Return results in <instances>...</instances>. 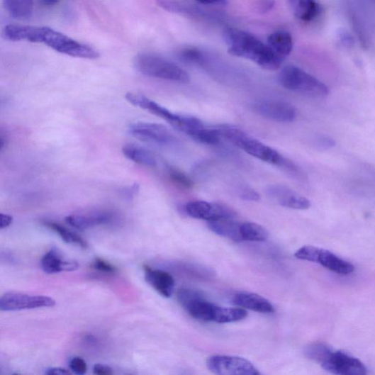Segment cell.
Returning <instances> with one entry per match:
<instances>
[{"label":"cell","instance_id":"11","mask_svg":"<svg viewBox=\"0 0 375 375\" xmlns=\"http://www.w3.org/2000/svg\"><path fill=\"white\" fill-rule=\"evenodd\" d=\"M125 99L132 105L141 108L152 115L164 120L175 129H180L183 115L173 113L168 108L141 94L128 93L125 95Z\"/></svg>","mask_w":375,"mask_h":375},{"label":"cell","instance_id":"37","mask_svg":"<svg viewBox=\"0 0 375 375\" xmlns=\"http://www.w3.org/2000/svg\"><path fill=\"white\" fill-rule=\"evenodd\" d=\"M13 218L11 216L1 213L0 215V228L2 230L9 228L13 223Z\"/></svg>","mask_w":375,"mask_h":375},{"label":"cell","instance_id":"28","mask_svg":"<svg viewBox=\"0 0 375 375\" xmlns=\"http://www.w3.org/2000/svg\"><path fill=\"white\" fill-rule=\"evenodd\" d=\"M189 137L196 142L206 145H216L223 140L220 135L218 127L208 128L203 126L193 132Z\"/></svg>","mask_w":375,"mask_h":375},{"label":"cell","instance_id":"33","mask_svg":"<svg viewBox=\"0 0 375 375\" xmlns=\"http://www.w3.org/2000/svg\"><path fill=\"white\" fill-rule=\"evenodd\" d=\"M93 269L103 274L113 275L118 272V269L111 263L103 259L97 258L92 264Z\"/></svg>","mask_w":375,"mask_h":375},{"label":"cell","instance_id":"8","mask_svg":"<svg viewBox=\"0 0 375 375\" xmlns=\"http://www.w3.org/2000/svg\"><path fill=\"white\" fill-rule=\"evenodd\" d=\"M258 116L278 123H291L296 119V108L288 102L276 99H261L252 105Z\"/></svg>","mask_w":375,"mask_h":375},{"label":"cell","instance_id":"29","mask_svg":"<svg viewBox=\"0 0 375 375\" xmlns=\"http://www.w3.org/2000/svg\"><path fill=\"white\" fill-rule=\"evenodd\" d=\"M332 350L328 345L323 343H313L306 347L305 356L313 361L321 364L329 352Z\"/></svg>","mask_w":375,"mask_h":375},{"label":"cell","instance_id":"31","mask_svg":"<svg viewBox=\"0 0 375 375\" xmlns=\"http://www.w3.org/2000/svg\"><path fill=\"white\" fill-rule=\"evenodd\" d=\"M181 60L194 65H203L206 63L204 54L198 49L188 48L179 53Z\"/></svg>","mask_w":375,"mask_h":375},{"label":"cell","instance_id":"36","mask_svg":"<svg viewBox=\"0 0 375 375\" xmlns=\"http://www.w3.org/2000/svg\"><path fill=\"white\" fill-rule=\"evenodd\" d=\"M94 373L97 375H111L113 371L111 367L99 364L94 366Z\"/></svg>","mask_w":375,"mask_h":375},{"label":"cell","instance_id":"34","mask_svg":"<svg viewBox=\"0 0 375 375\" xmlns=\"http://www.w3.org/2000/svg\"><path fill=\"white\" fill-rule=\"evenodd\" d=\"M239 196L241 200L250 202H257L260 198L258 192L248 186L242 187L240 189Z\"/></svg>","mask_w":375,"mask_h":375},{"label":"cell","instance_id":"30","mask_svg":"<svg viewBox=\"0 0 375 375\" xmlns=\"http://www.w3.org/2000/svg\"><path fill=\"white\" fill-rule=\"evenodd\" d=\"M168 174L170 180L174 185L185 190L193 189L194 186V181L181 170L174 167H169Z\"/></svg>","mask_w":375,"mask_h":375},{"label":"cell","instance_id":"14","mask_svg":"<svg viewBox=\"0 0 375 375\" xmlns=\"http://www.w3.org/2000/svg\"><path fill=\"white\" fill-rule=\"evenodd\" d=\"M311 262L318 263L328 270L340 275H349L354 273L355 267L352 263L345 261L332 252L314 248Z\"/></svg>","mask_w":375,"mask_h":375},{"label":"cell","instance_id":"5","mask_svg":"<svg viewBox=\"0 0 375 375\" xmlns=\"http://www.w3.org/2000/svg\"><path fill=\"white\" fill-rule=\"evenodd\" d=\"M279 82L286 90L308 96L321 98L329 93L324 83L293 65L281 69Z\"/></svg>","mask_w":375,"mask_h":375},{"label":"cell","instance_id":"20","mask_svg":"<svg viewBox=\"0 0 375 375\" xmlns=\"http://www.w3.org/2000/svg\"><path fill=\"white\" fill-rule=\"evenodd\" d=\"M267 45L283 61L288 57L293 48V40L289 32L276 31L269 35Z\"/></svg>","mask_w":375,"mask_h":375},{"label":"cell","instance_id":"1","mask_svg":"<svg viewBox=\"0 0 375 375\" xmlns=\"http://www.w3.org/2000/svg\"><path fill=\"white\" fill-rule=\"evenodd\" d=\"M3 35L13 42L43 43L58 53L73 57L96 60L100 56L93 47L49 27L9 25Z\"/></svg>","mask_w":375,"mask_h":375},{"label":"cell","instance_id":"38","mask_svg":"<svg viewBox=\"0 0 375 375\" xmlns=\"http://www.w3.org/2000/svg\"><path fill=\"white\" fill-rule=\"evenodd\" d=\"M46 374L52 375V374H71V371H69L68 369L61 368V367H54V368H50L47 369L46 372Z\"/></svg>","mask_w":375,"mask_h":375},{"label":"cell","instance_id":"10","mask_svg":"<svg viewBox=\"0 0 375 375\" xmlns=\"http://www.w3.org/2000/svg\"><path fill=\"white\" fill-rule=\"evenodd\" d=\"M327 371L340 375H365L367 369L359 359L341 351L330 350L321 364Z\"/></svg>","mask_w":375,"mask_h":375},{"label":"cell","instance_id":"26","mask_svg":"<svg viewBox=\"0 0 375 375\" xmlns=\"http://www.w3.org/2000/svg\"><path fill=\"white\" fill-rule=\"evenodd\" d=\"M44 225L57 233L62 240L67 242V244L78 246L82 249L88 248V245L86 240L76 233L55 223L47 222L44 223Z\"/></svg>","mask_w":375,"mask_h":375},{"label":"cell","instance_id":"35","mask_svg":"<svg viewBox=\"0 0 375 375\" xmlns=\"http://www.w3.org/2000/svg\"><path fill=\"white\" fill-rule=\"evenodd\" d=\"M69 366L73 373L79 375L84 374L87 370L86 362L80 357L73 358L70 362Z\"/></svg>","mask_w":375,"mask_h":375},{"label":"cell","instance_id":"41","mask_svg":"<svg viewBox=\"0 0 375 375\" xmlns=\"http://www.w3.org/2000/svg\"><path fill=\"white\" fill-rule=\"evenodd\" d=\"M61 0H40V3L43 6L53 7L57 6Z\"/></svg>","mask_w":375,"mask_h":375},{"label":"cell","instance_id":"3","mask_svg":"<svg viewBox=\"0 0 375 375\" xmlns=\"http://www.w3.org/2000/svg\"><path fill=\"white\" fill-rule=\"evenodd\" d=\"M218 128L223 139L227 140L249 155L286 171L298 174L299 169L293 162L286 159L276 150L251 138L244 130L231 125H220Z\"/></svg>","mask_w":375,"mask_h":375},{"label":"cell","instance_id":"32","mask_svg":"<svg viewBox=\"0 0 375 375\" xmlns=\"http://www.w3.org/2000/svg\"><path fill=\"white\" fill-rule=\"evenodd\" d=\"M177 297L179 303L185 308V310L197 300L203 298L200 293L190 289L180 290L178 293Z\"/></svg>","mask_w":375,"mask_h":375},{"label":"cell","instance_id":"9","mask_svg":"<svg viewBox=\"0 0 375 375\" xmlns=\"http://www.w3.org/2000/svg\"><path fill=\"white\" fill-rule=\"evenodd\" d=\"M55 304V301L49 296H30L13 292L5 293L0 298V310L5 312L53 307Z\"/></svg>","mask_w":375,"mask_h":375},{"label":"cell","instance_id":"22","mask_svg":"<svg viewBox=\"0 0 375 375\" xmlns=\"http://www.w3.org/2000/svg\"><path fill=\"white\" fill-rule=\"evenodd\" d=\"M296 18L302 21H310L318 16L320 6L316 0H288Z\"/></svg>","mask_w":375,"mask_h":375},{"label":"cell","instance_id":"6","mask_svg":"<svg viewBox=\"0 0 375 375\" xmlns=\"http://www.w3.org/2000/svg\"><path fill=\"white\" fill-rule=\"evenodd\" d=\"M208 369L223 375H258L257 369L250 361L237 357L213 356L207 361Z\"/></svg>","mask_w":375,"mask_h":375},{"label":"cell","instance_id":"40","mask_svg":"<svg viewBox=\"0 0 375 375\" xmlns=\"http://www.w3.org/2000/svg\"><path fill=\"white\" fill-rule=\"evenodd\" d=\"M194 1L205 6L225 4L226 3V0H194Z\"/></svg>","mask_w":375,"mask_h":375},{"label":"cell","instance_id":"16","mask_svg":"<svg viewBox=\"0 0 375 375\" xmlns=\"http://www.w3.org/2000/svg\"><path fill=\"white\" fill-rule=\"evenodd\" d=\"M42 270L48 274L63 272H74L79 269V263L74 260L65 259L57 248H52L40 260Z\"/></svg>","mask_w":375,"mask_h":375},{"label":"cell","instance_id":"18","mask_svg":"<svg viewBox=\"0 0 375 375\" xmlns=\"http://www.w3.org/2000/svg\"><path fill=\"white\" fill-rule=\"evenodd\" d=\"M233 303L259 313L271 314L274 312V307L269 301L255 293H238L233 297Z\"/></svg>","mask_w":375,"mask_h":375},{"label":"cell","instance_id":"21","mask_svg":"<svg viewBox=\"0 0 375 375\" xmlns=\"http://www.w3.org/2000/svg\"><path fill=\"white\" fill-rule=\"evenodd\" d=\"M240 225L236 223L233 218H227L211 220L208 226L218 235L234 241H240L242 240L240 230Z\"/></svg>","mask_w":375,"mask_h":375},{"label":"cell","instance_id":"2","mask_svg":"<svg viewBox=\"0 0 375 375\" xmlns=\"http://www.w3.org/2000/svg\"><path fill=\"white\" fill-rule=\"evenodd\" d=\"M223 38L229 54L251 60L264 70H278L283 60L254 35L240 29L227 28Z\"/></svg>","mask_w":375,"mask_h":375},{"label":"cell","instance_id":"15","mask_svg":"<svg viewBox=\"0 0 375 375\" xmlns=\"http://www.w3.org/2000/svg\"><path fill=\"white\" fill-rule=\"evenodd\" d=\"M113 214L107 211L74 214L65 218V222L71 227L84 230L94 227L106 225L113 220Z\"/></svg>","mask_w":375,"mask_h":375},{"label":"cell","instance_id":"24","mask_svg":"<svg viewBox=\"0 0 375 375\" xmlns=\"http://www.w3.org/2000/svg\"><path fill=\"white\" fill-rule=\"evenodd\" d=\"M247 316V312L242 308L223 307L216 305L213 322L228 323L244 320Z\"/></svg>","mask_w":375,"mask_h":375},{"label":"cell","instance_id":"19","mask_svg":"<svg viewBox=\"0 0 375 375\" xmlns=\"http://www.w3.org/2000/svg\"><path fill=\"white\" fill-rule=\"evenodd\" d=\"M122 152L126 159L138 164L149 167L158 164L155 154L143 147L128 144L123 147Z\"/></svg>","mask_w":375,"mask_h":375},{"label":"cell","instance_id":"17","mask_svg":"<svg viewBox=\"0 0 375 375\" xmlns=\"http://www.w3.org/2000/svg\"><path fill=\"white\" fill-rule=\"evenodd\" d=\"M145 278L152 288L164 298H170L173 293L175 281L168 272L144 267Z\"/></svg>","mask_w":375,"mask_h":375},{"label":"cell","instance_id":"25","mask_svg":"<svg viewBox=\"0 0 375 375\" xmlns=\"http://www.w3.org/2000/svg\"><path fill=\"white\" fill-rule=\"evenodd\" d=\"M215 307V304L206 301L203 298L191 304L186 310L194 319L206 322H213Z\"/></svg>","mask_w":375,"mask_h":375},{"label":"cell","instance_id":"13","mask_svg":"<svg viewBox=\"0 0 375 375\" xmlns=\"http://www.w3.org/2000/svg\"><path fill=\"white\" fill-rule=\"evenodd\" d=\"M267 192L282 207L294 210H307L311 207L308 198L288 186L274 184L267 188Z\"/></svg>","mask_w":375,"mask_h":375},{"label":"cell","instance_id":"4","mask_svg":"<svg viewBox=\"0 0 375 375\" xmlns=\"http://www.w3.org/2000/svg\"><path fill=\"white\" fill-rule=\"evenodd\" d=\"M135 69L142 74L167 81L186 84L190 77L179 65L151 53L138 55L134 60Z\"/></svg>","mask_w":375,"mask_h":375},{"label":"cell","instance_id":"27","mask_svg":"<svg viewBox=\"0 0 375 375\" xmlns=\"http://www.w3.org/2000/svg\"><path fill=\"white\" fill-rule=\"evenodd\" d=\"M240 230L242 240L261 242L267 240L269 237L268 230L256 223L241 224Z\"/></svg>","mask_w":375,"mask_h":375},{"label":"cell","instance_id":"12","mask_svg":"<svg viewBox=\"0 0 375 375\" xmlns=\"http://www.w3.org/2000/svg\"><path fill=\"white\" fill-rule=\"evenodd\" d=\"M187 214L196 219L208 222L220 218H234L235 212L226 206L206 201H192L186 206Z\"/></svg>","mask_w":375,"mask_h":375},{"label":"cell","instance_id":"7","mask_svg":"<svg viewBox=\"0 0 375 375\" xmlns=\"http://www.w3.org/2000/svg\"><path fill=\"white\" fill-rule=\"evenodd\" d=\"M129 133L138 140L154 145L167 146L176 142V138L164 125L157 123L138 122L128 127Z\"/></svg>","mask_w":375,"mask_h":375},{"label":"cell","instance_id":"39","mask_svg":"<svg viewBox=\"0 0 375 375\" xmlns=\"http://www.w3.org/2000/svg\"><path fill=\"white\" fill-rule=\"evenodd\" d=\"M259 7L264 12L270 11L274 5V0H259Z\"/></svg>","mask_w":375,"mask_h":375},{"label":"cell","instance_id":"23","mask_svg":"<svg viewBox=\"0 0 375 375\" xmlns=\"http://www.w3.org/2000/svg\"><path fill=\"white\" fill-rule=\"evenodd\" d=\"M6 10L14 18H30L34 10V0H4Z\"/></svg>","mask_w":375,"mask_h":375}]
</instances>
